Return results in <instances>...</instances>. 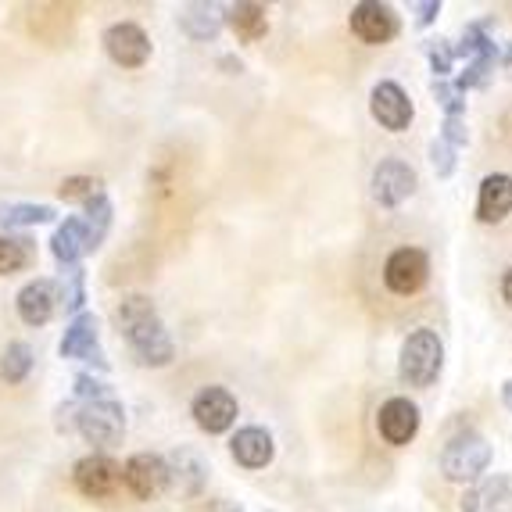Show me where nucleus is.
Returning a JSON list of instances; mask_svg holds the SVG:
<instances>
[{
	"mask_svg": "<svg viewBox=\"0 0 512 512\" xmlns=\"http://www.w3.org/2000/svg\"><path fill=\"white\" fill-rule=\"evenodd\" d=\"M97 398H115L108 384L94 373H79L76 376V402H97Z\"/></svg>",
	"mask_w": 512,
	"mask_h": 512,
	"instance_id": "obj_31",
	"label": "nucleus"
},
{
	"mask_svg": "<svg viewBox=\"0 0 512 512\" xmlns=\"http://www.w3.org/2000/svg\"><path fill=\"white\" fill-rule=\"evenodd\" d=\"M29 240L26 237H11V233H0V276H11L18 269L29 265Z\"/></svg>",
	"mask_w": 512,
	"mask_h": 512,
	"instance_id": "obj_26",
	"label": "nucleus"
},
{
	"mask_svg": "<svg viewBox=\"0 0 512 512\" xmlns=\"http://www.w3.org/2000/svg\"><path fill=\"white\" fill-rule=\"evenodd\" d=\"M512 212V176L509 172H491L480 180L477 190V219L484 226H498Z\"/></svg>",
	"mask_w": 512,
	"mask_h": 512,
	"instance_id": "obj_16",
	"label": "nucleus"
},
{
	"mask_svg": "<svg viewBox=\"0 0 512 512\" xmlns=\"http://www.w3.org/2000/svg\"><path fill=\"white\" fill-rule=\"evenodd\" d=\"M348 26H351V33L359 36L362 43H369V47H384V43H391L394 36H398V29H402L391 4H380V0H362V4H355L348 15Z\"/></svg>",
	"mask_w": 512,
	"mask_h": 512,
	"instance_id": "obj_10",
	"label": "nucleus"
},
{
	"mask_svg": "<svg viewBox=\"0 0 512 512\" xmlns=\"http://www.w3.org/2000/svg\"><path fill=\"white\" fill-rule=\"evenodd\" d=\"M462 512H512V477L509 473H495L484 477L466 491L462 498Z\"/></svg>",
	"mask_w": 512,
	"mask_h": 512,
	"instance_id": "obj_17",
	"label": "nucleus"
},
{
	"mask_svg": "<svg viewBox=\"0 0 512 512\" xmlns=\"http://www.w3.org/2000/svg\"><path fill=\"white\" fill-rule=\"evenodd\" d=\"M237 412H240V405H237V398H233V391H226V387H219V384L201 387V391L194 394V402H190L194 423L212 437L233 430Z\"/></svg>",
	"mask_w": 512,
	"mask_h": 512,
	"instance_id": "obj_5",
	"label": "nucleus"
},
{
	"mask_svg": "<svg viewBox=\"0 0 512 512\" xmlns=\"http://www.w3.org/2000/svg\"><path fill=\"white\" fill-rule=\"evenodd\" d=\"M369 111H373V119L387 129V133H405L412 122V101L405 94L402 86L384 79V83L373 86V94H369Z\"/></svg>",
	"mask_w": 512,
	"mask_h": 512,
	"instance_id": "obj_12",
	"label": "nucleus"
},
{
	"mask_svg": "<svg viewBox=\"0 0 512 512\" xmlns=\"http://www.w3.org/2000/svg\"><path fill=\"white\" fill-rule=\"evenodd\" d=\"M58 351H61V359H76V362H90V366H97V369H108V359H104V351H101V319H97L94 312L72 316Z\"/></svg>",
	"mask_w": 512,
	"mask_h": 512,
	"instance_id": "obj_9",
	"label": "nucleus"
},
{
	"mask_svg": "<svg viewBox=\"0 0 512 512\" xmlns=\"http://www.w3.org/2000/svg\"><path fill=\"white\" fill-rule=\"evenodd\" d=\"M434 97L444 108V119H462L466 115V94H459L448 79H434Z\"/></svg>",
	"mask_w": 512,
	"mask_h": 512,
	"instance_id": "obj_30",
	"label": "nucleus"
},
{
	"mask_svg": "<svg viewBox=\"0 0 512 512\" xmlns=\"http://www.w3.org/2000/svg\"><path fill=\"white\" fill-rule=\"evenodd\" d=\"M455 154L459 151H455L452 144H444L441 137L430 140V162H434V172L441 176V180H448V176L455 172Z\"/></svg>",
	"mask_w": 512,
	"mask_h": 512,
	"instance_id": "obj_32",
	"label": "nucleus"
},
{
	"mask_svg": "<svg viewBox=\"0 0 512 512\" xmlns=\"http://www.w3.org/2000/svg\"><path fill=\"white\" fill-rule=\"evenodd\" d=\"M230 455L244 466V470H265L276 455L273 434L265 427H240L230 441Z\"/></svg>",
	"mask_w": 512,
	"mask_h": 512,
	"instance_id": "obj_18",
	"label": "nucleus"
},
{
	"mask_svg": "<svg viewBox=\"0 0 512 512\" xmlns=\"http://www.w3.org/2000/svg\"><path fill=\"white\" fill-rule=\"evenodd\" d=\"M416 190V172L402 162V158H384L373 169V201L384 208L405 205Z\"/></svg>",
	"mask_w": 512,
	"mask_h": 512,
	"instance_id": "obj_13",
	"label": "nucleus"
},
{
	"mask_svg": "<svg viewBox=\"0 0 512 512\" xmlns=\"http://www.w3.org/2000/svg\"><path fill=\"white\" fill-rule=\"evenodd\" d=\"M76 412L72 419V430L83 434L86 444L94 448H111L119 444L126 434V409H122L119 398H97V402H72L69 405Z\"/></svg>",
	"mask_w": 512,
	"mask_h": 512,
	"instance_id": "obj_3",
	"label": "nucleus"
},
{
	"mask_svg": "<svg viewBox=\"0 0 512 512\" xmlns=\"http://www.w3.org/2000/svg\"><path fill=\"white\" fill-rule=\"evenodd\" d=\"M502 402H505V409H512V376L502 384Z\"/></svg>",
	"mask_w": 512,
	"mask_h": 512,
	"instance_id": "obj_36",
	"label": "nucleus"
},
{
	"mask_svg": "<svg viewBox=\"0 0 512 512\" xmlns=\"http://www.w3.org/2000/svg\"><path fill=\"white\" fill-rule=\"evenodd\" d=\"M423 51L430 58V69H434V79H448L455 69V47L448 40H430L423 43Z\"/></svg>",
	"mask_w": 512,
	"mask_h": 512,
	"instance_id": "obj_29",
	"label": "nucleus"
},
{
	"mask_svg": "<svg viewBox=\"0 0 512 512\" xmlns=\"http://www.w3.org/2000/svg\"><path fill=\"white\" fill-rule=\"evenodd\" d=\"M115 319H119L122 341L129 344L133 359L147 369H165L176 359V344H172L169 330H165L158 308L144 294H126L115 308Z\"/></svg>",
	"mask_w": 512,
	"mask_h": 512,
	"instance_id": "obj_1",
	"label": "nucleus"
},
{
	"mask_svg": "<svg viewBox=\"0 0 512 512\" xmlns=\"http://www.w3.org/2000/svg\"><path fill=\"white\" fill-rule=\"evenodd\" d=\"M51 255H54V262H58L61 269H76L79 258L90 255V244H86V226H83V219H79V215L58 222V230H54V237H51Z\"/></svg>",
	"mask_w": 512,
	"mask_h": 512,
	"instance_id": "obj_19",
	"label": "nucleus"
},
{
	"mask_svg": "<svg viewBox=\"0 0 512 512\" xmlns=\"http://www.w3.org/2000/svg\"><path fill=\"white\" fill-rule=\"evenodd\" d=\"M180 29L197 43L215 40L219 29H222L219 8H215V4H187V8L180 11Z\"/></svg>",
	"mask_w": 512,
	"mask_h": 512,
	"instance_id": "obj_22",
	"label": "nucleus"
},
{
	"mask_svg": "<svg viewBox=\"0 0 512 512\" xmlns=\"http://www.w3.org/2000/svg\"><path fill=\"white\" fill-rule=\"evenodd\" d=\"M18 319L26 326H47L58 312V283L54 280H29L15 294Z\"/></svg>",
	"mask_w": 512,
	"mask_h": 512,
	"instance_id": "obj_15",
	"label": "nucleus"
},
{
	"mask_svg": "<svg viewBox=\"0 0 512 512\" xmlns=\"http://www.w3.org/2000/svg\"><path fill=\"white\" fill-rule=\"evenodd\" d=\"M165 466H169V484H176V491L180 495H201V487H205V462L197 459L194 452H172L169 459H165Z\"/></svg>",
	"mask_w": 512,
	"mask_h": 512,
	"instance_id": "obj_21",
	"label": "nucleus"
},
{
	"mask_svg": "<svg viewBox=\"0 0 512 512\" xmlns=\"http://www.w3.org/2000/svg\"><path fill=\"white\" fill-rule=\"evenodd\" d=\"M58 212L51 205H8L0 222L8 226V230H26V226H43V222H54Z\"/></svg>",
	"mask_w": 512,
	"mask_h": 512,
	"instance_id": "obj_25",
	"label": "nucleus"
},
{
	"mask_svg": "<svg viewBox=\"0 0 512 512\" xmlns=\"http://www.w3.org/2000/svg\"><path fill=\"white\" fill-rule=\"evenodd\" d=\"M412 11H416V26L427 29L437 22V15H441V0H423V4H412Z\"/></svg>",
	"mask_w": 512,
	"mask_h": 512,
	"instance_id": "obj_33",
	"label": "nucleus"
},
{
	"mask_svg": "<svg viewBox=\"0 0 512 512\" xmlns=\"http://www.w3.org/2000/svg\"><path fill=\"white\" fill-rule=\"evenodd\" d=\"M33 366H36V355L26 341H11L8 348H4V355H0V376H4L8 384H26Z\"/></svg>",
	"mask_w": 512,
	"mask_h": 512,
	"instance_id": "obj_23",
	"label": "nucleus"
},
{
	"mask_svg": "<svg viewBox=\"0 0 512 512\" xmlns=\"http://www.w3.org/2000/svg\"><path fill=\"white\" fill-rule=\"evenodd\" d=\"M376 430L391 448H405L419 434V409L409 398H387L376 412Z\"/></svg>",
	"mask_w": 512,
	"mask_h": 512,
	"instance_id": "obj_14",
	"label": "nucleus"
},
{
	"mask_svg": "<svg viewBox=\"0 0 512 512\" xmlns=\"http://www.w3.org/2000/svg\"><path fill=\"white\" fill-rule=\"evenodd\" d=\"M222 26H230L233 36L240 43H258L265 33H269V11L262 4H251V0H240L233 8H226L222 15Z\"/></svg>",
	"mask_w": 512,
	"mask_h": 512,
	"instance_id": "obj_20",
	"label": "nucleus"
},
{
	"mask_svg": "<svg viewBox=\"0 0 512 512\" xmlns=\"http://www.w3.org/2000/svg\"><path fill=\"white\" fill-rule=\"evenodd\" d=\"M86 301V273L83 269H69V280H61L58 287V305L69 312V316H79V308H83Z\"/></svg>",
	"mask_w": 512,
	"mask_h": 512,
	"instance_id": "obj_27",
	"label": "nucleus"
},
{
	"mask_svg": "<svg viewBox=\"0 0 512 512\" xmlns=\"http://www.w3.org/2000/svg\"><path fill=\"white\" fill-rule=\"evenodd\" d=\"M208 512H244L240 505H233V502H226V498H219V502H212V509Z\"/></svg>",
	"mask_w": 512,
	"mask_h": 512,
	"instance_id": "obj_35",
	"label": "nucleus"
},
{
	"mask_svg": "<svg viewBox=\"0 0 512 512\" xmlns=\"http://www.w3.org/2000/svg\"><path fill=\"white\" fill-rule=\"evenodd\" d=\"M444 369V341L434 330H412L398 355V376L409 387H434Z\"/></svg>",
	"mask_w": 512,
	"mask_h": 512,
	"instance_id": "obj_2",
	"label": "nucleus"
},
{
	"mask_svg": "<svg viewBox=\"0 0 512 512\" xmlns=\"http://www.w3.org/2000/svg\"><path fill=\"white\" fill-rule=\"evenodd\" d=\"M487 466H491V444L480 430H459L455 437H448L441 452V473L452 484L477 480Z\"/></svg>",
	"mask_w": 512,
	"mask_h": 512,
	"instance_id": "obj_4",
	"label": "nucleus"
},
{
	"mask_svg": "<svg viewBox=\"0 0 512 512\" xmlns=\"http://www.w3.org/2000/svg\"><path fill=\"white\" fill-rule=\"evenodd\" d=\"M101 43L119 69H144L147 61H151V36L137 22H111L104 29Z\"/></svg>",
	"mask_w": 512,
	"mask_h": 512,
	"instance_id": "obj_7",
	"label": "nucleus"
},
{
	"mask_svg": "<svg viewBox=\"0 0 512 512\" xmlns=\"http://www.w3.org/2000/svg\"><path fill=\"white\" fill-rule=\"evenodd\" d=\"M72 484H76L79 495L101 502V498H111L115 491H119L122 466L111 459V455H104V452L83 455V459L72 466Z\"/></svg>",
	"mask_w": 512,
	"mask_h": 512,
	"instance_id": "obj_6",
	"label": "nucleus"
},
{
	"mask_svg": "<svg viewBox=\"0 0 512 512\" xmlns=\"http://www.w3.org/2000/svg\"><path fill=\"white\" fill-rule=\"evenodd\" d=\"M58 194H61V201H79V205H90L94 197L104 194V183L94 180V176H69V180H61Z\"/></svg>",
	"mask_w": 512,
	"mask_h": 512,
	"instance_id": "obj_28",
	"label": "nucleus"
},
{
	"mask_svg": "<svg viewBox=\"0 0 512 512\" xmlns=\"http://www.w3.org/2000/svg\"><path fill=\"white\" fill-rule=\"evenodd\" d=\"M122 484L133 498L140 502H151L169 487V466H165L162 455L154 452H137L122 462Z\"/></svg>",
	"mask_w": 512,
	"mask_h": 512,
	"instance_id": "obj_8",
	"label": "nucleus"
},
{
	"mask_svg": "<svg viewBox=\"0 0 512 512\" xmlns=\"http://www.w3.org/2000/svg\"><path fill=\"white\" fill-rule=\"evenodd\" d=\"M265 512H276V509H265Z\"/></svg>",
	"mask_w": 512,
	"mask_h": 512,
	"instance_id": "obj_38",
	"label": "nucleus"
},
{
	"mask_svg": "<svg viewBox=\"0 0 512 512\" xmlns=\"http://www.w3.org/2000/svg\"><path fill=\"white\" fill-rule=\"evenodd\" d=\"M502 301L512 308V265L502 273Z\"/></svg>",
	"mask_w": 512,
	"mask_h": 512,
	"instance_id": "obj_34",
	"label": "nucleus"
},
{
	"mask_svg": "<svg viewBox=\"0 0 512 512\" xmlns=\"http://www.w3.org/2000/svg\"><path fill=\"white\" fill-rule=\"evenodd\" d=\"M83 208H86V215H79V219H83V226H86V244H90V251H97L104 244V237H108L111 201H108V194H101Z\"/></svg>",
	"mask_w": 512,
	"mask_h": 512,
	"instance_id": "obj_24",
	"label": "nucleus"
},
{
	"mask_svg": "<svg viewBox=\"0 0 512 512\" xmlns=\"http://www.w3.org/2000/svg\"><path fill=\"white\" fill-rule=\"evenodd\" d=\"M427 280H430V258L423 255L419 248H398L384 262L387 291L402 294V298H409V294H419L423 287H427Z\"/></svg>",
	"mask_w": 512,
	"mask_h": 512,
	"instance_id": "obj_11",
	"label": "nucleus"
},
{
	"mask_svg": "<svg viewBox=\"0 0 512 512\" xmlns=\"http://www.w3.org/2000/svg\"><path fill=\"white\" fill-rule=\"evenodd\" d=\"M502 61L512 69V43H509V47H505V58H502Z\"/></svg>",
	"mask_w": 512,
	"mask_h": 512,
	"instance_id": "obj_37",
	"label": "nucleus"
}]
</instances>
